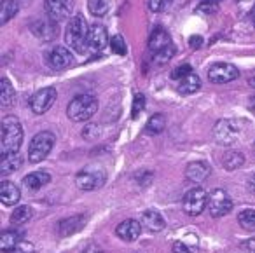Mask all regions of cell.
<instances>
[{"label":"cell","instance_id":"cell-1","mask_svg":"<svg viewBox=\"0 0 255 253\" xmlns=\"http://www.w3.org/2000/svg\"><path fill=\"white\" fill-rule=\"evenodd\" d=\"M23 143V126L18 117L5 116L2 119V136H0V155L16 154Z\"/></svg>","mask_w":255,"mask_h":253},{"label":"cell","instance_id":"cell-2","mask_svg":"<svg viewBox=\"0 0 255 253\" xmlns=\"http://www.w3.org/2000/svg\"><path fill=\"white\" fill-rule=\"evenodd\" d=\"M89 30L91 28L82 14H75L74 18H70L65 32V40L75 53L82 54L89 47Z\"/></svg>","mask_w":255,"mask_h":253},{"label":"cell","instance_id":"cell-3","mask_svg":"<svg viewBox=\"0 0 255 253\" xmlns=\"http://www.w3.org/2000/svg\"><path fill=\"white\" fill-rule=\"evenodd\" d=\"M98 112V100L93 95H79L68 103L67 116L74 123H84L89 121L95 114Z\"/></svg>","mask_w":255,"mask_h":253},{"label":"cell","instance_id":"cell-4","mask_svg":"<svg viewBox=\"0 0 255 253\" xmlns=\"http://www.w3.org/2000/svg\"><path fill=\"white\" fill-rule=\"evenodd\" d=\"M54 141H56V136H54L51 131H40L35 136L32 138L28 147V161L32 164H37V162H42L44 159L49 155V152L53 150Z\"/></svg>","mask_w":255,"mask_h":253},{"label":"cell","instance_id":"cell-5","mask_svg":"<svg viewBox=\"0 0 255 253\" xmlns=\"http://www.w3.org/2000/svg\"><path fill=\"white\" fill-rule=\"evenodd\" d=\"M107 182V173L103 168L98 166H88V168L81 169V171L75 175V185L81 190H96L100 187H103Z\"/></svg>","mask_w":255,"mask_h":253},{"label":"cell","instance_id":"cell-6","mask_svg":"<svg viewBox=\"0 0 255 253\" xmlns=\"http://www.w3.org/2000/svg\"><path fill=\"white\" fill-rule=\"evenodd\" d=\"M182 208L189 217H198L208 208V194L203 187H194L184 196Z\"/></svg>","mask_w":255,"mask_h":253},{"label":"cell","instance_id":"cell-7","mask_svg":"<svg viewBox=\"0 0 255 253\" xmlns=\"http://www.w3.org/2000/svg\"><path fill=\"white\" fill-rule=\"evenodd\" d=\"M241 134V127L240 123L233 119H222L215 124L213 127V136H215L217 143L220 145H233L238 141Z\"/></svg>","mask_w":255,"mask_h":253},{"label":"cell","instance_id":"cell-8","mask_svg":"<svg viewBox=\"0 0 255 253\" xmlns=\"http://www.w3.org/2000/svg\"><path fill=\"white\" fill-rule=\"evenodd\" d=\"M233 210V201L224 189H215L208 194V211L213 218H220Z\"/></svg>","mask_w":255,"mask_h":253},{"label":"cell","instance_id":"cell-9","mask_svg":"<svg viewBox=\"0 0 255 253\" xmlns=\"http://www.w3.org/2000/svg\"><path fill=\"white\" fill-rule=\"evenodd\" d=\"M238 77H240V70L233 63L219 61L208 68V79L212 84H227V82L236 81Z\"/></svg>","mask_w":255,"mask_h":253},{"label":"cell","instance_id":"cell-10","mask_svg":"<svg viewBox=\"0 0 255 253\" xmlns=\"http://www.w3.org/2000/svg\"><path fill=\"white\" fill-rule=\"evenodd\" d=\"M56 98H58L56 89L47 86V88L39 89V91L32 96V100H30V109H32V112L37 114V116H42V114H46L47 110L54 105Z\"/></svg>","mask_w":255,"mask_h":253},{"label":"cell","instance_id":"cell-11","mask_svg":"<svg viewBox=\"0 0 255 253\" xmlns=\"http://www.w3.org/2000/svg\"><path fill=\"white\" fill-rule=\"evenodd\" d=\"M46 14L54 21L68 19L74 11V0H46Z\"/></svg>","mask_w":255,"mask_h":253},{"label":"cell","instance_id":"cell-12","mask_svg":"<svg viewBox=\"0 0 255 253\" xmlns=\"http://www.w3.org/2000/svg\"><path fill=\"white\" fill-rule=\"evenodd\" d=\"M58 21L51 19L49 16L47 18H40L37 21L32 23V32L39 37L40 40H46V42H53L58 37Z\"/></svg>","mask_w":255,"mask_h":253},{"label":"cell","instance_id":"cell-13","mask_svg":"<svg viewBox=\"0 0 255 253\" xmlns=\"http://www.w3.org/2000/svg\"><path fill=\"white\" fill-rule=\"evenodd\" d=\"M142 222L138 220H133V218H128V220H123L116 229V234L119 239L126 243H133L140 238L142 234Z\"/></svg>","mask_w":255,"mask_h":253},{"label":"cell","instance_id":"cell-14","mask_svg":"<svg viewBox=\"0 0 255 253\" xmlns=\"http://www.w3.org/2000/svg\"><path fill=\"white\" fill-rule=\"evenodd\" d=\"M74 58H72V53L63 46H54L53 49L47 53V63H49L51 68L54 70H63V68L70 67Z\"/></svg>","mask_w":255,"mask_h":253},{"label":"cell","instance_id":"cell-15","mask_svg":"<svg viewBox=\"0 0 255 253\" xmlns=\"http://www.w3.org/2000/svg\"><path fill=\"white\" fill-rule=\"evenodd\" d=\"M212 173L208 162L205 161H194L189 162L187 168H185V180L191 183H203Z\"/></svg>","mask_w":255,"mask_h":253},{"label":"cell","instance_id":"cell-16","mask_svg":"<svg viewBox=\"0 0 255 253\" xmlns=\"http://www.w3.org/2000/svg\"><path fill=\"white\" fill-rule=\"evenodd\" d=\"M86 222H88V217H84V215H75V217L63 218V220L58 222V234L61 238H68V236L82 231L86 227Z\"/></svg>","mask_w":255,"mask_h":253},{"label":"cell","instance_id":"cell-17","mask_svg":"<svg viewBox=\"0 0 255 253\" xmlns=\"http://www.w3.org/2000/svg\"><path fill=\"white\" fill-rule=\"evenodd\" d=\"M109 33H107V28L103 25H93L91 30H89V49L93 53H100L107 47L109 44Z\"/></svg>","mask_w":255,"mask_h":253},{"label":"cell","instance_id":"cell-18","mask_svg":"<svg viewBox=\"0 0 255 253\" xmlns=\"http://www.w3.org/2000/svg\"><path fill=\"white\" fill-rule=\"evenodd\" d=\"M140 222H142V227L149 232H159L166 227V220L157 210H145L140 217Z\"/></svg>","mask_w":255,"mask_h":253},{"label":"cell","instance_id":"cell-19","mask_svg":"<svg viewBox=\"0 0 255 253\" xmlns=\"http://www.w3.org/2000/svg\"><path fill=\"white\" fill-rule=\"evenodd\" d=\"M21 199V190H19L18 185H14L12 182H2L0 185V201L4 206H14V204L19 203Z\"/></svg>","mask_w":255,"mask_h":253},{"label":"cell","instance_id":"cell-20","mask_svg":"<svg viewBox=\"0 0 255 253\" xmlns=\"http://www.w3.org/2000/svg\"><path fill=\"white\" fill-rule=\"evenodd\" d=\"M170 44H171L170 33H168L163 26H156L149 37V49L152 51V53H157V51L168 47Z\"/></svg>","mask_w":255,"mask_h":253},{"label":"cell","instance_id":"cell-21","mask_svg":"<svg viewBox=\"0 0 255 253\" xmlns=\"http://www.w3.org/2000/svg\"><path fill=\"white\" fill-rule=\"evenodd\" d=\"M199 88H201V79L194 72L177 81V91L180 95H194L196 91H199Z\"/></svg>","mask_w":255,"mask_h":253},{"label":"cell","instance_id":"cell-22","mask_svg":"<svg viewBox=\"0 0 255 253\" xmlns=\"http://www.w3.org/2000/svg\"><path fill=\"white\" fill-rule=\"evenodd\" d=\"M51 182V175L46 171H33L23 178V185L28 190H39Z\"/></svg>","mask_w":255,"mask_h":253},{"label":"cell","instance_id":"cell-23","mask_svg":"<svg viewBox=\"0 0 255 253\" xmlns=\"http://www.w3.org/2000/svg\"><path fill=\"white\" fill-rule=\"evenodd\" d=\"M19 12V2L18 0H2L0 4V25L4 26L9 23Z\"/></svg>","mask_w":255,"mask_h":253},{"label":"cell","instance_id":"cell-24","mask_svg":"<svg viewBox=\"0 0 255 253\" xmlns=\"http://www.w3.org/2000/svg\"><path fill=\"white\" fill-rule=\"evenodd\" d=\"M16 100V91L12 88L11 81L7 77H2L0 81V105L2 107H11Z\"/></svg>","mask_w":255,"mask_h":253},{"label":"cell","instance_id":"cell-25","mask_svg":"<svg viewBox=\"0 0 255 253\" xmlns=\"http://www.w3.org/2000/svg\"><path fill=\"white\" fill-rule=\"evenodd\" d=\"M21 168V155L16 152V154H11V155H5V157H2V161H0V173H2V176H7L11 175V173H14L16 169Z\"/></svg>","mask_w":255,"mask_h":253},{"label":"cell","instance_id":"cell-26","mask_svg":"<svg viewBox=\"0 0 255 253\" xmlns=\"http://www.w3.org/2000/svg\"><path fill=\"white\" fill-rule=\"evenodd\" d=\"M19 243H21L19 232H16V231H4L2 236H0V250L4 253H11Z\"/></svg>","mask_w":255,"mask_h":253},{"label":"cell","instance_id":"cell-27","mask_svg":"<svg viewBox=\"0 0 255 253\" xmlns=\"http://www.w3.org/2000/svg\"><path fill=\"white\" fill-rule=\"evenodd\" d=\"M243 162H245V155L240 150H231L222 157V164L227 171H234V169L241 168Z\"/></svg>","mask_w":255,"mask_h":253},{"label":"cell","instance_id":"cell-28","mask_svg":"<svg viewBox=\"0 0 255 253\" xmlns=\"http://www.w3.org/2000/svg\"><path fill=\"white\" fill-rule=\"evenodd\" d=\"M166 127V117L163 114H154L145 124V133L147 134H159Z\"/></svg>","mask_w":255,"mask_h":253},{"label":"cell","instance_id":"cell-29","mask_svg":"<svg viewBox=\"0 0 255 253\" xmlns=\"http://www.w3.org/2000/svg\"><path fill=\"white\" fill-rule=\"evenodd\" d=\"M238 224L248 232H255V210L245 208L238 213Z\"/></svg>","mask_w":255,"mask_h":253},{"label":"cell","instance_id":"cell-30","mask_svg":"<svg viewBox=\"0 0 255 253\" xmlns=\"http://www.w3.org/2000/svg\"><path fill=\"white\" fill-rule=\"evenodd\" d=\"M88 9L93 16L102 18L109 12L110 9V0H88Z\"/></svg>","mask_w":255,"mask_h":253},{"label":"cell","instance_id":"cell-31","mask_svg":"<svg viewBox=\"0 0 255 253\" xmlns=\"http://www.w3.org/2000/svg\"><path fill=\"white\" fill-rule=\"evenodd\" d=\"M32 218V208L30 206H18L11 215L12 225H23Z\"/></svg>","mask_w":255,"mask_h":253},{"label":"cell","instance_id":"cell-32","mask_svg":"<svg viewBox=\"0 0 255 253\" xmlns=\"http://www.w3.org/2000/svg\"><path fill=\"white\" fill-rule=\"evenodd\" d=\"M173 56H175V46L170 44V46L164 47V49L154 53V61H156L157 65H164V63H168Z\"/></svg>","mask_w":255,"mask_h":253},{"label":"cell","instance_id":"cell-33","mask_svg":"<svg viewBox=\"0 0 255 253\" xmlns=\"http://www.w3.org/2000/svg\"><path fill=\"white\" fill-rule=\"evenodd\" d=\"M110 47H112V53H116L117 56H124L128 51L126 47V42L121 35H114L112 40H110Z\"/></svg>","mask_w":255,"mask_h":253},{"label":"cell","instance_id":"cell-34","mask_svg":"<svg viewBox=\"0 0 255 253\" xmlns=\"http://www.w3.org/2000/svg\"><path fill=\"white\" fill-rule=\"evenodd\" d=\"M133 180L136 182V185L147 187V185H150V182L154 180V173H152V171H149V169H142V171L135 173Z\"/></svg>","mask_w":255,"mask_h":253},{"label":"cell","instance_id":"cell-35","mask_svg":"<svg viewBox=\"0 0 255 253\" xmlns=\"http://www.w3.org/2000/svg\"><path fill=\"white\" fill-rule=\"evenodd\" d=\"M143 109H145V96L140 95V93H136L135 98H133V107H131V117L133 119H136Z\"/></svg>","mask_w":255,"mask_h":253},{"label":"cell","instance_id":"cell-36","mask_svg":"<svg viewBox=\"0 0 255 253\" xmlns=\"http://www.w3.org/2000/svg\"><path fill=\"white\" fill-rule=\"evenodd\" d=\"M171 252H173V253H198V250H196L194 246L184 243V241H177V243H173V248H171Z\"/></svg>","mask_w":255,"mask_h":253},{"label":"cell","instance_id":"cell-37","mask_svg":"<svg viewBox=\"0 0 255 253\" xmlns=\"http://www.w3.org/2000/svg\"><path fill=\"white\" fill-rule=\"evenodd\" d=\"M217 11H219L217 2H206V0L198 7V12H206V14H215Z\"/></svg>","mask_w":255,"mask_h":253},{"label":"cell","instance_id":"cell-38","mask_svg":"<svg viewBox=\"0 0 255 253\" xmlns=\"http://www.w3.org/2000/svg\"><path fill=\"white\" fill-rule=\"evenodd\" d=\"M191 72H192V70H191V67H189V65H182V67H177V68H175L173 74H171V77L177 79V81H178V79L185 77V75L191 74Z\"/></svg>","mask_w":255,"mask_h":253},{"label":"cell","instance_id":"cell-39","mask_svg":"<svg viewBox=\"0 0 255 253\" xmlns=\"http://www.w3.org/2000/svg\"><path fill=\"white\" fill-rule=\"evenodd\" d=\"M240 248H241V252H245V253H255V236L241 243Z\"/></svg>","mask_w":255,"mask_h":253},{"label":"cell","instance_id":"cell-40","mask_svg":"<svg viewBox=\"0 0 255 253\" xmlns=\"http://www.w3.org/2000/svg\"><path fill=\"white\" fill-rule=\"evenodd\" d=\"M98 134V127H96V124H89V126H86V129L82 131V136L84 138H89V140H93V134Z\"/></svg>","mask_w":255,"mask_h":253},{"label":"cell","instance_id":"cell-41","mask_svg":"<svg viewBox=\"0 0 255 253\" xmlns=\"http://www.w3.org/2000/svg\"><path fill=\"white\" fill-rule=\"evenodd\" d=\"M81 253H103V250L100 248L96 243H89V245H86L84 248H82Z\"/></svg>","mask_w":255,"mask_h":253},{"label":"cell","instance_id":"cell-42","mask_svg":"<svg viewBox=\"0 0 255 253\" xmlns=\"http://www.w3.org/2000/svg\"><path fill=\"white\" fill-rule=\"evenodd\" d=\"M164 5V0H149V9L152 12H159Z\"/></svg>","mask_w":255,"mask_h":253},{"label":"cell","instance_id":"cell-43","mask_svg":"<svg viewBox=\"0 0 255 253\" xmlns=\"http://www.w3.org/2000/svg\"><path fill=\"white\" fill-rule=\"evenodd\" d=\"M189 44H191L192 49H199V47L203 46V37H199V35H192L191 39H189Z\"/></svg>","mask_w":255,"mask_h":253},{"label":"cell","instance_id":"cell-44","mask_svg":"<svg viewBox=\"0 0 255 253\" xmlns=\"http://www.w3.org/2000/svg\"><path fill=\"white\" fill-rule=\"evenodd\" d=\"M248 189H250L252 192L255 194V173L250 176V178H248Z\"/></svg>","mask_w":255,"mask_h":253},{"label":"cell","instance_id":"cell-45","mask_svg":"<svg viewBox=\"0 0 255 253\" xmlns=\"http://www.w3.org/2000/svg\"><path fill=\"white\" fill-rule=\"evenodd\" d=\"M248 110L255 116V96H252L250 102H248Z\"/></svg>","mask_w":255,"mask_h":253},{"label":"cell","instance_id":"cell-46","mask_svg":"<svg viewBox=\"0 0 255 253\" xmlns=\"http://www.w3.org/2000/svg\"><path fill=\"white\" fill-rule=\"evenodd\" d=\"M248 84H250L252 88H255V75H254V77H250V79H248Z\"/></svg>","mask_w":255,"mask_h":253},{"label":"cell","instance_id":"cell-47","mask_svg":"<svg viewBox=\"0 0 255 253\" xmlns=\"http://www.w3.org/2000/svg\"><path fill=\"white\" fill-rule=\"evenodd\" d=\"M252 19H254V23H255V5L252 7Z\"/></svg>","mask_w":255,"mask_h":253},{"label":"cell","instance_id":"cell-48","mask_svg":"<svg viewBox=\"0 0 255 253\" xmlns=\"http://www.w3.org/2000/svg\"><path fill=\"white\" fill-rule=\"evenodd\" d=\"M206 2H217V4H219L220 0H206Z\"/></svg>","mask_w":255,"mask_h":253},{"label":"cell","instance_id":"cell-49","mask_svg":"<svg viewBox=\"0 0 255 253\" xmlns=\"http://www.w3.org/2000/svg\"><path fill=\"white\" fill-rule=\"evenodd\" d=\"M254 152H255V141H254Z\"/></svg>","mask_w":255,"mask_h":253},{"label":"cell","instance_id":"cell-50","mask_svg":"<svg viewBox=\"0 0 255 253\" xmlns=\"http://www.w3.org/2000/svg\"><path fill=\"white\" fill-rule=\"evenodd\" d=\"M30 253H33V252H30Z\"/></svg>","mask_w":255,"mask_h":253}]
</instances>
